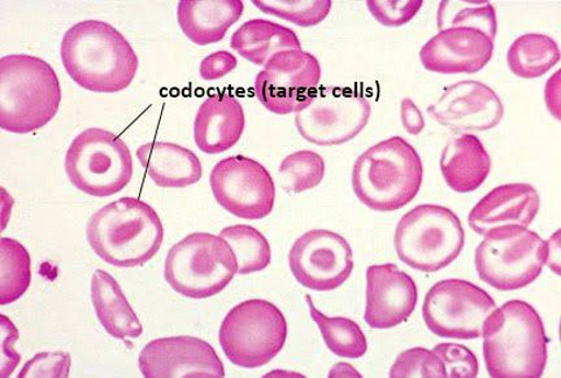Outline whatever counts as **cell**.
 I'll return each mask as SVG.
<instances>
[{"label": "cell", "instance_id": "obj_11", "mask_svg": "<svg viewBox=\"0 0 561 378\" xmlns=\"http://www.w3.org/2000/svg\"><path fill=\"white\" fill-rule=\"evenodd\" d=\"M494 299L466 279L448 278L427 291L423 318L430 331L442 339L476 340L496 310Z\"/></svg>", "mask_w": 561, "mask_h": 378}, {"label": "cell", "instance_id": "obj_42", "mask_svg": "<svg viewBox=\"0 0 561 378\" xmlns=\"http://www.w3.org/2000/svg\"><path fill=\"white\" fill-rule=\"evenodd\" d=\"M341 377V376H356L360 377L359 373H356L354 368H351L350 364L339 363L335 364V367L329 374V377Z\"/></svg>", "mask_w": 561, "mask_h": 378}, {"label": "cell", "instance_id": "obj_31", "mask_svg": "<svg viewBox=\"0 0 561 378\" xmlns=\"http://www.w3.org/2000/svg\"><path fill=\"white\" fill-rule=\"evenodd\" d=\"M279 185L287 193L312 191L325 177V162L320 153L304 150L286 157L278 170Z\"/></svg>", "mask_w": 561, "mask_h": 378}, {"label": "cell", "instance_id": "obj_36", "mask_svg": "<svg viewBox=\"0 0 561 378\" xmlns=\"http://www.w3.org/2000/svg\"><path fill=\"white\" fill-rule=\"evenodd\" d=\"M438 358L444 362L447 377H476L479 375V360L465 345L458 343H439L433 348Z\"/></svg>", "mask_w": 561, "mask_h": 378}, {"label": "cell", "instance_id": "obj_27", "mask_svg": "<svg viewBox=\"0 0 561 378\" xmlns=\"http://www.w3.org/2000/svg\"><path fill=\"white\" fill-rule=\"evenodd\" d=\"M559 60L557 41L539 33H528L518 37L507 53L511 72L526 80L545 76Z\"/></svg>", "mask_w": 561, "mask_h": 378}, {"label": "cell", "instance_id": "obj_8", "mask_svg": "<svg viewBox=\"0 0 561 378\" xmlns=\"http://www.w3.org/2000/svg\"><path fill=\"white\" fill-rule=\"evenodd\" d=\"M66 172L77 191L96 198L112 197L131 181L129 147L115 133L89 128L70 144Z\"/></svg>", "mask_w": 561, "mask_h": 378}, {"label": "cell", "instance_id": "obj_34", "mask_svg": "<svg viewBox=\"0 0 561 378\" xmlns=\"http://www.w3.org/2000/svg\"><path fill=\"white\" fill-rule=\"evenodd\" d=\"M390 377H447L444 362L436 353L423 347L405 350L390 369Z\"/></svg>", "mask_w": 561, "mask_h": 378}, {"label": "cell", "instance_id": "obj_6", "mask_svg": "<svg viewBox=\"0 0 561 378\" xmlns=\"http://www.w3.org/2000/svg\"><path fill=\"white\" fill-rule=\"evenodd\" d=\"M466 232L450 208L421 205L402 216L394 234L398 257L410 268L434 273L448 267L461 254Z\"/></svg>", "mask_w": 561, "mask_h": 378}, {"label": "cell", "instance_id": "obj_41", "mask_svg": "<svg viewBox=\"0 0 561 378\" xmlns=\"http://www.w3.org/2000/svg\"><path fill=\"white\" fill-rule=\"evenodd\" d=\"M559 230L557 233V241H553V237L550 238V241L547 242V259L546 264L549 265L550 268L553 270V264H557L556 267L559 270L560 262V244H559Z\"/></svg>", "mask_w": 561, "mask_h": 378}, {"label": "cell", "instance_id": "obj_3", "mask_svg": "<svg viewBox=\"0 0 561 378\" xmlns=\"http://www.w3.org/2000/svg\"><path fill=\"white\" fill-rule=\"evenodd\" d=\"M87 238L104 263L135 268L158 254L164 241V227L156 209L128 197L112 202L91 216Z\"/></svg>", "mask_w": 561, "mask_h": 378}, {"label": "cell", "instance_id": "obj_17", "mask_svg": "<svg viewBox=\"0 0 561 378\" xmlns=\"http://www.w3.org/2000/svg\"><path fill=\"white\" fill-rule=\"evenodd\" d=\"M427 112L434 122L458 133L494 129L504 116L501 98L485 83L474 80L448 87Z\"/></svg>", "mask_w": 561, "mask_h": 378}, {"label": "cell", "instance_id": "obj_12", "mask_svg": "<svg viewBox=\"0 0 561 378\" xmlns=\"http://www.w3.org/2000/svg\"><path fill=\"white\" fill-rule=\"evenodd\" d=\"M371 114L370 103L351 88L324 87L305 110L297 112L301 138L318 146H339L360 135Z\"/></svg>", "mask_w": 561, "mask_h": 378}, {"label": "cell", "instance_id": "obj_13", "mask_svg": "<svg viewBox=\"0 0 561 378\" xmlns=\"http://www.w3.org/2000/svg\"><path fill=\"white\" fill-rule=\"evenodd\" d=\"M321 66L304 50L278 53L266 62L255 80V95L276 115L305 110L319 90Z\"/></svg>", "mask_w": 561, "mask_h": 378}, {"label": "cell", "instance_id": "obj_39", "mask_svg": "<svg viewBox=\"0 0 561 378\" xmlns=\"http://www.w3.org/2000/svg\"><path fill=\"white\" fill-rule=\"evenodd\" d=\"M237 66L238 60L233 54L217 51L202 60L199 73L203 80L216 81L233 72Z\"/></svg>", "mask_w": 561, "mask_h": 378}, {"label": "cell", "instance_id": "obj_40", "mask_svg": "<svg viewBox=\"0 0 561 378\" xmlns=\"http://www.w3.org/2000/svg\"><path fill=\"white\" fill-rule=\"evenodd\" d=\"M401 121L404 129L412 136L420 135L425 128V118L411 98H404L401 103Z\"/></svg>", "mask_w": 561, "mask_h": 378}, {"label": "cell", "instance_id": "obj_21", "mask_svg": "<svg viewBox=\"0 0 561 378\" xmlns=\"http://www.w3.org/2000/svg\"><path fill=\"white\" fill-rule=\"evenodd\" d=\"M244 111L233 95L222 93L207 98L196 112L194 141L203 152H226L234 147L243 135Z\"/></svg>", "mask_w": 561, "mask_h": 378}, {"label": "cell", "instance_id": "obj_1", "mask_svg": "<svg viewBox=\"0 0 561 378\" xmlns=\"http://www.w3.org/2000/svg\"><path fill=\"white\" fill-rule=\"evenodd\" d=\"M60 54L70 79L94 93H118L130 87L138 71V56L128 39L100 20L70 27L62 37Z\"/></svg>", "mask_w": 561, "mask_h": 378}, {"label": "cell", "instance_id": "obj_35", "mask_svg": "<svg viewBox=\"0 0 561 378\" xmlns=\"http://www.w3.org/2000/svg\"><path fill=\"white\" fill-rule=\"evenodd\" d=\"M423 3V0H368L367 7L381 25L399 27L409 24Z\"/></svg>", "mask_w": 561, "mask_h": 378}, {"label": "cell", "instance_id": "obj_9", "mask_svg": "<svg viewBox=\"0 0 561 378\" xmlns=\"http://www.w3.org/2000/svg\"><path fill=\"white\" fill-rule=\"evenodd\" d=\"M287 323L276 305L250 299L231 308L220 327L224 354L237 367L255 369L266 366L283 352Z\"/></svg>", "mask_w": 561, "mask_h": 378}, {"label": "cell", "instance_id": "obj_24", "mask_svg": "<svg viewBox=\"0 0 561 378\" xmlns=\"http://www.w3.org/2000/svg\"><path fill=\"white\" fill-rule=\"evenodd\" d=\"M137 158L159 187L184 188L202 179L201 160L193 151L180 145L145 144L137 150Z\"/></svg>", "mask_w": 561, "mask_h": 378}, {"label": "cell", "instance_id": "obj_23", "mask_svg": "<svg viewBox=\"0 0 561 378\" xmlns=\"http://www.w3.org/2000/svg\"><path fill=\"white\" fill-rule=\"evenodd\" d=\"M440 172L455 193H473L486 181L491 159L479 137L461 135L451 139L442 151Z\"/></svg>", "mask_w": 561, "mask_h": 378}, {"label": "cell", "instance_id": "obj_4", "mask_svg": "<svg viewBox=\"0 0 561 378\" xmlns=\"http://www.w3.org/2000/svg\"><path fill=\"white\" fill-rule=\"evenodd\" d=\"M60 103V81L47 61L20 54L0 59V128L15 135L45 128Z\"/></svg>", "mask_w": 561, "mask_h": 378}, {"label": "cell", "instance_id": "obj_7", "mask_svg": "<svg viewBox=\"0 0 561 378\" xmlns=\"http://www.w3.org/2000/svg\"><path fill=\"white\" fill-rule=\"evenodd\" d=\"M238 264L220 236L195 232L173 244L165 259L164 278L174 291L192 299L217 296L233 282Z\"/></svg>", "mask_w": 561, "mask_h": 378}, {"label": "cell", "instance_id": "obj_37", "mask_svg": "<svg viewBox=\"0 0 561 378\" xmlns=\"http://www.w3.org/2000/svg\"><path fill=\"white\" fill-rule=\"evenodd\" d=\"M70 363L68 353H39L25 364L19 377H68Z\"/></svg>", "mask_w": 561, "mask_h": 378}, {"label": "cell", "instance_id": "obj_5", "mask_svg": "<svg viewBox=\"0 0 561 378\" xmlns=\"http://www.w3.org/2000/svg\"><path fill=\"white\" fill-rule=\"evenodd\" d=\"M423 177V160L415 147L402 137H391L357 158L353 188L371 211L394 213L417 197Z\"/></svg>", "mask_w": 561, "mask_h": 378}, {"label": "cell", "instance_id": "obj_38", "mask_svg": "<svg viewBox=\"0 0 561 378\" xmlns=\"http://www.w3.org/2000/svg\"><path fill=\"white\" fill-rule=\"evenodd\" d=\"M0 320H2V369H0V376L9 377L15 373L20 363V355L13 348L19 340V331L5 314H0Z\"/></svg>", "mask_w": 561, "mask_h": 378}, {"label": "cell", "instance_id": "obj_33", "mask_svg": "<svg viewBox=\"0 0 561 378\" xmlns=\"http://www.w3.org/2000/svg\"><path fill=\"white\" fill-rule=\"evenodd\" d=\"M266 15L279 18L301 27L322 23L332 10V0H254Z\"/></svg>", "mask_w": 561, "mask_h": 378}, {"label": "cell", "instance_id": "obj_10", "mask_svg": "<svg viewBox=\"0 0 561 378\" xmlns=\"http://www.w3.org/2000/svg\"><path fill=\"white\" fill-rule=\"evenodd\" d=\"M547 242L531 230L508 227L485 236L476 250V271L483 283L496 290L526 288L541 276Z\"/></svg>", "mask_w": 561, "mask_h": 378}, {"label": "cell", "instance_id": "obj_22", "mask_svg": "<svg viewBox=\"0 0 561 378\" xmlns=\"http://www.w3.org/2000/svg\"><path fill=\"white\" fill-rule=\"evenodd\" d=\"M242 0H181L178 19L185 36L198 46L217 44L243 15Z\"/></svg>", "mask_w": 561, "mask_h": 378}, {"label": "cell", "instance_id": "obj_28", "mask_svg": "<svg viewBox=\"0 0 561 378\" xmlns=\"http://www.w3.org/2000/svg\"><path fill=\"white\" fill-rule=\"evenodd\" d=\"M311 319L320 329L322 340L331 352L346 359H360L368 352V341L356 321L347 318H328L314 306L310 296H306Z\"/></svg>", "mask_w": 561, "mask_h": 378}, {"label": "cell", "instance_id": "obj_20", "mask_svg": "<svg viewBox=\"0 0 561 378\" xmlns=\"http://www.w3.org/2000/svg\"><path fill=\"white\" fill-rule=\"evenodd\" d=\"M541 208V198L530 184H506L493 188L468 216L474 233L485 237L508 227L528 229Z\"/></svg>", "mask_w": 561, "mask_h": 378}, {"label": "cell", "instance_id": "obj_32", "mask_svg": "<svg viewBox=\"0 0 561 378\" xmlns=\"http://www.w3.org/2000/svg\"><path fill=\"white\" fill-rule=\"evenodd\" d=\"M437 23L439 32L465 26L486 33L490 38L496 37V13L490 2H440Z\"/></svg>", "mask_w": 561, "mask_h": 378}, {"label": "cell", "instance_id": "obj_15", "mask_svg": "<svg viewBox=\"0 0 561 378\" xmlns=\"http://www.w3.org/2000/svg\"><path fill=\"white\" fill-rule=\"evenodd\" d=\"M293 276L305 288L332 291L354 271V252L345 237L332 230L313 229L300 236L289 252Z\"/></svg>", "mask_w": 561, "mask_h": 378}, {"label": "cell", "instance_id": "obj_14", "mask_svg": "<svg viewBox=\"0 0 561 378\" xmlns=\"http://www.w3.org/2000/svg\"><path fill=\"white\" fill-rule=\"evenodd\" d=\"M209 184L217 203L240 219H264L275 207V181L254 159L236 156L220 160L210 172Z\"/></svg>", "mask_w": 561, "mask_h": 378}, {"label": "cell", "instance_id": "obj_30", "mask_svg": "<svg viewBox=\"0 0 561 378\" xmlns=\"http://www.w3.org/2000/svg\"><path fill=\"white\" fill-rule=\"evenodd\" d=\"M220 237L233 250L238 275H251L268 268L272 261L271 244L257 229L250 226L224 228Z\"/></svg>", "mask_w": 561, "mask_h": 378}, {"label": "cell", "instance_id": "obj_29", "mask_svg": "<svg viewBox=\"0 0 561 378\" xmlns=\"http://www.w3.org/2000/svg\"><path fill=\"white\" fill-rule=\"evenodd\" d=\"M32 284L30 252L16 240H0V306L15 303Z\"/></svg>", "mask_w": 561, "mask_h": 378}, {"label": "cell", "instance_id": "obj_19", "mask_svg": "<svg viewBox=\"0 0 561 378\" xmlns=\"http://www.w3.org/2000/svg\"><path fill=\"white\" fill-rule=\"evenodd\" d=\"M419 299L415 279L398 265H370L367 270V303L364 320L374 329H391L404 323Z\"/></svg>", "mask_w": 561, "mask_h": 378}, {"label": "cell", "instance_id": "obj_16", "mask_svg": "<svg viewBox=\"0 0 561 378\" xmlns=\"http://www.w3.org/2000/svg\"><path fill=\"white\" fill-rule=\"evenodd\" d=\"M147 378L226 377L224 364L208 342L192 335L153 340L139 354Z\"/></svg>", "mask_w": 561, "mask_h": 378}, {"label": "cell", "instance_id": "obj_26", "mask_svg": "<svg viewBox=\"0 0 561 378\" xmlns=\"http://www.w3.org/2000/svg\"><path fill=\"white\" fill-rule=\"evenodd\" d=\"M230 46L242 58L263 67L278 53L301 50L296 32L263 19L244 23L231 37Z\"/></svg>", "mask_w": 561, "mask_h": 378}, {"label": "cell", "instance_id": "obj_2", "mask_svg": "<svg viewBox=\"0 0 561 378\" xmlns=\"http://www.w3.org/2000/svg\"><path fill=\"white\" fill-rule=\"evenodd\" d=\"M483 358L490 377L537 378L547 364L545 325L536 308L510 300L490 314L482 332Z\"/></svg>", "mask_w": 561, "mask_h": 378}, {"label": "cell", "instance_id": "obj_18", "mask_svg": "<svg viewBox=\"0 0 561 378\" xmlns=\"http://www.w3.org/2000/svg\"><path fill=\"white\" fill-rule=\"evenodd\" d=\"M494 39L474 27H447L421 48L426 71L440 75H473L489 65Z\"/></svg>", "mask_w": 561, "mask_h": 378}, {"label": "cell", "instance_id": "obj_25", "mask_svg": "<svg viewBox=\"0 0 561 378\" xmlns=\"http://www.w3.org/2000/svg\"><path fill=\"white\" fill-rule=\"evenodd\" d=\"M91 300L98 320L111 337L117 340L138 339L144 327L126 299L122 286L108 272L96 270L91 277Z\"/></svg>", "mask_w": 561, "mask_h": 378}]
</instances>
